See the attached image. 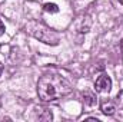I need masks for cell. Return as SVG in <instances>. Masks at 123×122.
Returning <instances> with one entry per match:
<instances>
[{
    "label": "cell",
    "mask_w": 123,
    "mask_h": 122,
    "mask_svg": "<svg viewBox=\"0 0 123 122\" xmlns=\"http://www.w3.org/2000/svg\"><path fill=\"white\" fill-rule=\"evenodd\" d=\"M72 92L69 81L59 73H46L37 81V95L43 102H53Z\"/></svg>",
    "instance_id": "obj_1"
},
{
    "label": "cell",
    "mask_w": 123,
    "mask_h": 122,
    "mask_svg": "<svg viewBox=\"0 0 123 122\" xmlns=\"http://www.w3.org/2000/svg\"><path fill=\"white\" fill-rule=\"evenodd\" d=\"M33 34H34V37H37L39 40H42V42H44L47 45H57L59 43V36L55 32L49 30V29H46L43 26H39V32L37 33L33 32Z\"/></svg>",
    "instance_id": "obj_2"
},
{
    "label": "cell",
    "mask_w": 123,
    "mask_h": 122,
    "mask_svg": "<svg viewBox=\"0 0 123 122\" xmlns=\"http://www.w3.org/2000/svg\"><path fill=\"white\" fill-rule=\"evenodd\" d=\"M112 89V79L109 75L102 73L94 82V91L99 93H109Z\"/></svg>",
    "instance_id": "obj_3"
},
{
    "label": "cell",
    "mask_w": 123,
    "mask_h": 122,
    "mask_svg": "<svg viewBox=\"0 0 123 122\" xmlns=\"http://www.w3.org/2000/svg\"><path fill=\"white\" fill-rule=\"evenodd\" d=\"M100 108H102V112H103L105 115L112 116V115H115L116 111H117V103H116L115 101H112V99H106V101L102 102Z\"/></svg>",
    "instance_id": "obj_4"
},
{
    "label": "cell",
    "mask_w": 123,
    "mask_h": 122,
    "mask_svg": "<svg viewBox=\"0 0 123 122\" xmlns=\"http://www.w3.org/2000/svg\"><path fill=\"white\" fill-rule=\"evenodd\" d=\"M34 114H36L34 119H39V121H52V118H53L52 112L47 108H36Z\"/></svg>",
    "instance_id": "obj_5"
},
{
    "label": "cell",
    "mask_w": 123,
    "mask_h": 122,
    "mask_svg": "<svg viewBox=\"0 0 123 122\" xmlns=\"http://www.w3.org/2000/svg\"><path fill=\"white\" fill-rule=\"evenodd\" d=\"M83 103H85V106H87V108H93V106H96L97 105V98L93 95V93H85L83 95Z\"/></svg>",
    "instance_id": "obj_6"
},
{
    "label": "cell",
    "mask_w": 123,
    "mask_h": 122,
    "mask_svg": "<svg viewBox=\"0 0 123 122\" xmlns=\"http://www.w3.org/2000/svg\"><path fill=\"white\" fill-rule=\"evenodd\" d=\"M43 9H44L46 12H50V13H57V12H59V7H57L56 3H46V4L43 6Z\"/></svg>",
    "instance_id": "obj_7"
},
{
    "label": "cell",
    "mask_w": 123,
    "mask_h": 122,
    "mask_svg": "<svg viewBox=\"0 0 123 122\" xmlns=\"http://www.w3.org/2000/svg\"><path fill=\"white\" fill-rule=\"evenodd\" d=\"M117 103H119L120 108H123V89L117 93Z\"/></svg>",
    "instance_id": "obj_8"
},
{
    "label": "cell",
    "mask_w": 123,
    "mask_h": 122,
    "mask_svg": "<svg viewBox=\"0 0 123 122\" xmlns=\"http://www.w3.org/2000/svg\"><path fill=\"white\" fill-rule=\"evenodd\" d=\"M4 30H6V29H4V25H3V22L0 20V36L4 33Z\"/></svg>",
    "instance_id": "obj_9"
},
{
    "label": "cell",
    "mask_w": 123,
    "mask_h": 122,
    "mask_svg": "<svg viewBox=\"0 0 123 122\" xmlns=\"http://www.w3.org/2000/svg\"><path fill=\"white\" fill-rule=\"evenodd\" d=\"M1 72H3V66H1V63H0V75H1Z\"/></svg>",
    "instance_id": "obj_10"
},
{
    "label": "cell",
    "mask_w": 123,
    "mask_h": 122,
    "mask_svg": "<svg viewBox=\"0 0 123 122\" xmlns=\"http://www.w3.org/2000/svg\"><path fill=\"white\" fill-rule=\"evenodd\" d=\"M119 3H122V4H123V0H119Z\"/></svg>",
    "instance_id": "obj_11"
}]
</instances>
